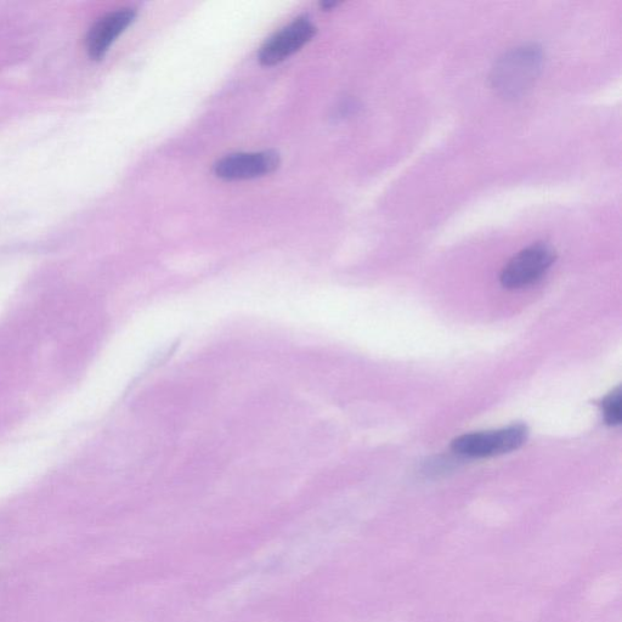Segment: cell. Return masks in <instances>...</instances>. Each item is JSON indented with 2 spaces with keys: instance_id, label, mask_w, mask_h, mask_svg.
Wrapping results in <instances>:
<instances>
[{
  "instance_id": "obj_1",
  "label": "cell",
  "mask_w": 622,
  "mask_h": 622,
  "mask_svg": "<svg viewBox=\"0 0 622 622\" xmlns=\"http://www.w3.org/2000/svg\"><path fill=\"white\" fill-rule=\"evenodd\" d=\"M544 65V52L537 44H523L508 50L495 62L490 83L505 99H518L527 93Z\"/></svg>"
},
{
  "instance_id": "obj_2",
  "label": "cell",
  "mask_w": 622,
  "mask_h": 622,
  "mask_svg": "<svg viewBox=\"0 0 622 622\" xmlns=\"http://www.w3.org/2000/svg\"><path fill=\"white\" fill-rule=\"evenodd\" d=\"M527 438V427L523 424H514L496 431L461 435L452 441L451 448L456 454L465 457H494L519 449Z\"/></svg>"
},
{
  "instance_id": "obj_3",
  "label": "cell",
  "mask_w": 622,
  "mask_h": 622,
  "mask_svg": "<svg viewBox=\"0 0 622 622\" xmlns=\"http://www.w3.org/2000/svg\"><path fill=\"white\" fill-rule=\"evenodd\" d=\"M556 252L546 242H536L523 248L501 271V285L508 290H519L536 284L551 269Z\"/></svg>"
},
{
  "instance_id": "obj_4",
  "label": "cell",
  "mask_w": 622,
  "mask_h": 622,
  "mask_svg": "<svg viewBox=\"0 0 622 622\" xmlns=\"http://www.w3.org/2000/svg\"><path fill=\"white\" fill-rule=\"evenodd\" d=\"M316 35V28L307 18H298L271 36L260 48L258 59L264 66H275L290 58Z\"/></svg>"
},
{
  "instance_id": "obj_5",
  "label": "cell",
  "mask_w": 622,
  "mask_h": 622,
  "mask_svg": "<svg viewBox=\"0 0 622 622\" xmlns=\"http://www.w3.org/2000/svg\"><path fill=\"white\" fill-rule=\"evenodd\" d=\"M280 166V157L274 151L242 152L228 155L214 165V174L226 182L265 177Z\"/></svg>"
},
{
  "instance_id": "obj_6",
  "label": "cell",
  "mask_w": 622,
  "mask_h": 622,
  "mask_svg": "<svg viewBox=\"0 0 622 622\" xmlns=\"http://www.w3.org/2000/svg\"><path fill=\"white\" fill-rule=\"evenodd\" d=\"M135 15L137 14L133 9H121L96 21L87 36V50L90 58L103 59L116 39L133 24Z\"/></svg>"
},
{
  "instance_id": "obj_7",
  "label": "cell",
  "mask_w": 622,
  "mask_h": 622,
  "mask_svg": "<svg viewBox=\"0 0 622 622\" xmlns=\"http://www.w3.org/2000/svg\"><path fill=\"white\" fill-rule=\"evenodd\" d=\"M621 389H615L602 401V411L605 423L610 427L620 426L622 420Z\"/></svg>"
}]
</instances>
